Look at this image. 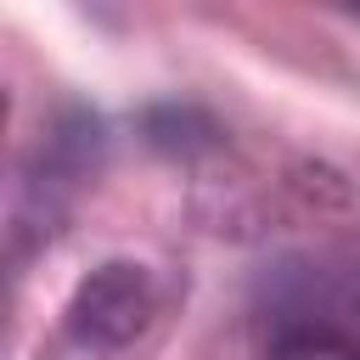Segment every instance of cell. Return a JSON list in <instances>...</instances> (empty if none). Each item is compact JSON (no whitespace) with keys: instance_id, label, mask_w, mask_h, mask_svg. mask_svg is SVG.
Listing matches in <instances>:
<instances>
[{"instance_id":"7a4b0ae2","label":"cell","mask_w":360,"mask_h":360,"mask_svg":"<svg viewBox=\"0 0 360 360\" xmlns=\"http://www.w3.org/2000/svg\"><path fill=\"white\" fill-rule=\"evenodd\" d=\"M146 135L163 146V152H197V146H214V124L202 118V112H191V107H158L152 118H146Z\"/></svg>"},{"instance_id":"3957f363","label":"cell","mask_w":360,"mask_h":360,"mask_svg":"<svg viewBox=\"0 0 360 360\" xmlns=\"http://www.w3.org/2000/svg\"><path fill=\"white\" fill-rule=\"evenodd\" d=\"M270 360H360V343L343 338V332H321V326H304V332H287L276 343Z\"/></svg>"},{"instance_id":"6da1fadb","label":"cell","mask_w":360,"mask_h":360,"mask_svg":"<svg viewBox=\"0 0 360 360\" xmlns=\"http://www.w3.org/2000/svg\"><path fill=\"white\" fill-rule=\"evenodd\" d=\"M62 315H68L73 343L118 354V349L141 343V332L152 326V315H158V281L135 259H107L90 276H79V287H73V298H68Z\"/></svg>"}]
</instances>
